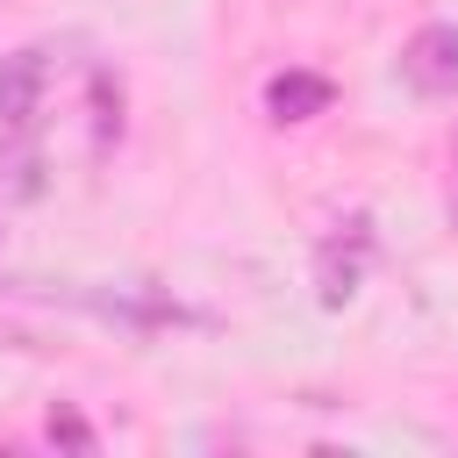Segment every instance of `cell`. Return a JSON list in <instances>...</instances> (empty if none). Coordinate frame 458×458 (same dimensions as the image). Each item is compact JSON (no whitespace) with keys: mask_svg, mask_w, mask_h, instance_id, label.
<instances>
[{"mask_svg":"<svg viewBox=\"0 0 458 458\" xmlns=\"http://www.w3.org/2000/svg\"><path fill=\"white\" fill-rule=\"evenodd\" d=\"M401 79L429 100L458 93V21H422L408 43H401Z\"/></svg>","mask_w":458,"mask_h":458,"instance_id":"obj_1","label":"cell"},{"mask_svg":"<svg viewBox=\"0 0 458 458\" xmlns=\"http://www.w3.org/2000/svg\"><path fill=\"white\" fill-rule=\"evenodd\" d=\"M43 107V50H7L0 57V129L21 136Z\"/></svg>","mask_w":458,"mask_h":458,"instance_id":"obj_2","label":"cell"},{"mask_svg":"<svg viewBox=\"0 0 458 458\" xmlns=\"http://www.w3.org/2000/svg\"><path fill=\"white\" fill-rule=\"evenodd\" d=\"M329 100H336V86H329L322 72H279V79L265 86V107H272V122H315Z\"/></svg>","mask_w":458,"mask_h":458,"instance_id":"obj_3","label":"cell"},{"mask_svg":"<svg viewBox=\"0 0 458 458\" xmlns=\"http://www.w3.org/2000/svg\"><path fill=\"white\" fill-rule=\"evenodd\" d=\"M0 193H14V200H36V193H43V179H36V150H29V143H14V150L0 157Z\"/></svg>","mask_w":458,"mask_h":458,"instance_id":"obj_4","label":"cell"},{"mask_svg":"<svg viewBox=\"0 0 458 458\" xmlns=\"http://www.w3.org/2000/svg\"><path fill=\"white\" fill-rule=\"evenodd\" d=\"M93 129H100V143L122 136V86L107 72H93Z\"/></svg>","mask_w":458,"mask_h":458,"instance_id":"obj_5","label":"cell"},{"mask_svg":"<svg viewBox=\"0 0 458 458\" xmlns=\"http://www.w3.org/2000/svg\"><path fill=\"white\" fill-rule=\"evenodd\" d=\"M50 444H64V451H93V422H86L72 401H57V408H50Z\"/></svg>","mask_w":458,"mask_h":458,"instance_id":"obj_6","label":"cell"},{"mask_svg":"<svg viewBox=\"0 0 458 458\" xmlns=\"http://www.w3.org/2000/svg\"><path fill=\"white\" fill-rule=\"evenodd\" d=\"M451 222H458V179H451Z\"/></svg>","mask_w":458,"mask_h":458,"instance_id":"obj_7","label":"cell"}]
</instances>
